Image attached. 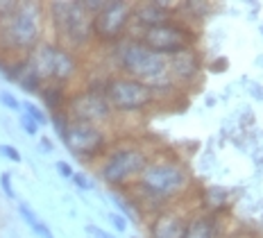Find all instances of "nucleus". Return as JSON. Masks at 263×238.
I'll use <instances>...</instances> for the list:
<instances>
[{
    "label": "nucleus",
    "mask_w": 263,
    "mask_h": 238,
    "mask_svg": "<svg viewBox=\"0 0 263 238\" xmlns=\"http://www.w3.org/2000/svg\"><path fill=\"white\" fill-rule=\"evenodd\" d=\"M191 184L193 179H191L189 168L179 159L152 154L139 181L129 188V195L139 202L141 211L150 218L161 209L182 202Z\"/></svg>",
    "instance_id": "obj_1"
},
{
    "label": "nucleus",
    "mask_w": 263,
    "mask_h": 238,
    "mask_svg": "<svg viewBox=\"0 0 263 238\" xmlns=\"http://www.w3.org/2000/svg\"><path fill=\"white\" fill-rule=\"evenodd\" d=\"M46 3L0 0V57H27L46 41Z\"/></svg>",
    "instance_id": "obj_2"
},
{
    "label": "nucleus",
    "mask_w": 263,
    "mask_h": 238,
    "mask_svg": "<svg viewBox=\"0 0 263 238\" xmlns=\"http://www.w3.org/2000/svg\"><path fill=\"white\" fill-rule=\"evenodd\" d=\"M109 59H111L114 73L132 77L141 84L150 86L157 93V100H168L177 88L173 86L171 75H168V57L141 43L136 36H125L116 46L109 48Z\"/></svg>",
    "instance_id": "obj_3"
},
{
    "label": "nucleus",
    "mask_w": 263,
    "mask_h": 238,
    "mask_svg": "<svg viewBox=\"0 0 263 238\" xmlns=\"http://www.w3.org/2000/svg\"><path fill=\"white\" fill-rule=\"evenodd\" d=\"M150 159L152 150L143 143H111L105 157L96 163L98 179L105 181L111 191H129L139 181Z\"/></svg>",
    "instance_id": "obj_4"
},
{
    "label": "nucleus",
    "mask_w": 263,
    "mask_h": 238,
    "mask_svg": "<svg viewBox=\"0 0 263 238\" xmlns=\"http://www.w3.org/2000/svg\"><path fill=\"white\" fill-rule=\"evenodd\" d=\"M46 19L59 46L73 52H84L93 46V16L84 9L82 0H57L46 3Z\"/></svg>",
    "instance_id": "obj_5"
},
{
    "label": "nucleus",
    "mask_w": 263,
    "mask_h": 238,
    "mask_svg": "<svg viewBox=\"0 0 263 238\" xmlns=\"http://www.w3.org/2000/svg\"><path fill=\"white\" fill-rule=\"evenodd\" d=\"M27 68L34 70L36 77L48 84H64V86H73V82L82 73V59L78 52L68 50V48L59 46L52 39H46L39 46L34 48L30 54L25 57Z\"/></svg>",
    "instance_id": "obj_6"
},
{
    "label": "nucleus",
    "mask_w": 263,
    "mask_h": 238,
    "mask_svg": "<svg viewBox=\"0 0 263 238\" xmlns=\"http://www.w3.org/2000/svg\"><path fill=\"white\" fill-rule=\"evenodd\" d=\"M105 98L114 116H141L150 112L155 104H159L157 93L150 86L118 73L107 75Z\"/></svg>",
    "instance_id": "obj_7"
},
{
    "label": "nucleus",
    "mask_w": 263,
    "mask_h": 238,
    "mask_svg": "<svg viewBox=\"0 0 263 238\" xmlns=\"http://www.w3.org/2000/svg\"><path fill=\"white\" fill-rule=\"evenodd\" d=\"M134 3L127 0H105L102 9L93 14V46L111 48L132 32Z\"/></svg>",
    "instance_id": "obj_8"
},
{
    "label": "nucleus",
    "mask_w": 263,
    "mask_h": 238,
    "mask_svg": "<svg viewBox=\"0 0 263 238\" xmlns=\"http://www.w3.org/2000/svg\"><path fill=\"white\" fill-rule=\"evenodd\" d=\"M129 36H136L150 50L163 54V57H171V54L186 50V48H195L197 39H200V30L179 19H173L163 25L150 27V30L136 32V34H129Z\"/></svg>",
    "instance_id": "obj_9"
},
{
    "label": "nucleus",
    "mask_w": 263,
    "mask_h": 238,
    "mask_svg": "<svg viewBox=\"0 0 263 238\" xmlns=\"http://www.w3.org/2000/svg\"><path fill=\"white\" fill-rule=\"evenodd\" d=\"M62 141L66 150L84 163H98L111 148V136H109L107 127L82 123V120H70Z\"/></svg>",
    "instance_id": "obj_10"
},
{
    "label": "nucleus",
    "mask_w": 263,
    "mask_h": 238,
    "mask_svg": "<svg viewBox=\"0 0 263 238\" xmlns=\"http://www.w3.org/2000/svg\"><path fill=\"white\" fill-rule=\"evenodd\" d=\"M66 112H68L70 120H82V123H93L100 127H107L116 118L105 98V91L102 88H91L86 84L70 91Z\"/></svg>",
    "instance_id": "obj_11"
},
{
    "label": "nucleus",
    "mask_w": 263,
    "mask_h": 238,
    "mask_svg": "<svg viewBox=\"0 0 263 238\" xmlns=\"http://www.w3.org/2000/svg\"><path fill=\"white\" fill-rule=\"evenodd\" d=\"M202 73H204V59H202L197 46L168 57V75L177 91H189V88L197 86L202 82Z\"/></svg>",
    "instance_id": "obj_12"
},
{
    "label": "nucleus",
    "mask_w": 263,
    "mask_h": 238,
    "mask_svg": "<svg viewBox=\"0 0 263 238\" xmlns=\"http://www.w3.org/2000/svg\"><path fill=\"white\" fill-rule=\"evenodd\" d=\"M191 209L184 207V202L171 204L161 209L147 220V238H184L189 229Z\"/></svg>",
    "instance_id": "obj_13"
},
{
    "label": "nucleus",
    "mask_w": 263,
    "mask_h": 238,
    "mask_svg": "<svg viewBox=\"0 0 263 238\" xmlns=\"http://www.w3.org/2000/svg\"><path fill=\"white\" fill-rule=\"evenodd\" d=\"M177 3H163V0H145V3H134V21H132V32H143L150 27L163 25L175 19Z\"/></svg>",
    "instance_id": "obj_14"
},
{
    "label": "nucleus",
    "mask_w": 263,
    "mask_h": 238,
    "mask_svg": "<svg viewBox=\"0 0 263 238\" xmlns=\"http://www.w3.org/2000/svg\"><path fill=\"white\" fill-rule=\"evenodd\" d=\"M184 238H227V215L224 211H197L191 213L189 229Z\"/></svg>",
    "instance_id": "obj_15"
},
{
    "label": "nucleus",
    "mask_w": 263,
    "mask_h": 238,
    "mask_svg": "<svg viewBox=\"0 0 263 238\" xmlns=\"http://www.w3.org/2000/svg\"><path fill=\"white\" fill-rule=\"evenodd\" d=\"M70 91H73L70 86L48 82V84H43V86H41L39 98H41L43 107H46L48 112H50V114H57V112H66V104H68Z\"/></svg>",
    "instance_id": "obj_16"
},
{
    "label": "nucleus",
    "mask_w": 263,
    "mask_h": 238,
    "mask_svg": "<svg viewBox=\"0 0 263 238\" xmlns=\"http://www.w3.org/2000/svg\"><path fill=\"white\" fill-rule=\"evenodd\" d=\"M111 202L116 204V209H118V213L123 215L125 220H132V223H143V218H145V213L141 211V207H139V202L134 200V197L129 195V191H114L111 193Z\"/></svg>",
    "instance_id": "obj_17"
},
{
    "label": "nucleus",
    "mask_w": 263,
    "mask_h": 238,
    "mask_svg": "<svg viewBox=\"0 0 263 238\" xmlns=\"http://www.w3.org/2000/svg\"><path fill=\"white\" fill-rule=\"evenodd\" d=\"M18 215H21V220H23V223L32 229V234H34V236H39V238H54L52 229L43 223V220L39 218V213H36L30 204L18 202Z\"/></svg>",
    "instance_id": "obj_18"
},
{
    "label": "nucleus",
    "mask_w": 263,
    "mask_h": 238,
    "mask_svg": "<svg viewBox=\"0 0 263 238\" xmlns=\"http://www.w3.org/2000/svg\"><path fill=\"white\" fill-rule=\"evenodd\" d=\"M202 211H224V204H227V195L229 193L224 191L222 186H209L204 188V193H202Z\"/></svg>",
    "instance_id": "obj_19"
},
{
    "label": "nucleus",
    "mask_w": 263,
    "mask_h": 238,
    "mask_svg": "<svg viewBox=\"0 0 263 238\" xmlns=\"http://www.w3.org/2000/svg\"><path fill=\"white\" fill-rule=\"evenodd\" d=\"M25 70V57H0V73L5 80L9 82H18V77Z\"/></svg>",
    "instance_id": "obj_20"
},
{
    "label": "nucleus",
    "mask_w": 263,
    "mask_h": 238,
    "mask_svg": "<svg viewBox=\"0 0 263 238\" xmlns=\"http://www.w3.org/2000/svg\"><path fill=\"white\" fill-rule=\"evenodd\" d=\"M21 88H23L25 93H36L39 96V91H41V86H43V82L36 77L34 70H30L27 68V62H25V70H23V75L18 77V82H16Z\"/></svg>",
    "instance_id": "obj_21"
},
{
    "label": "nucleus",
    "mask_w": 263,
    "mask_h": 238,
    "mask_svg": "<svg viewBox=\"0 0 263 238\" xmlns=\"http://www.w3.org/2000/svg\"><path fill=\"white\" fill-rule=\"evenodd\" d=\"M21 114L30 116V118L34 120V123L39 125V127L48 125V114H46V109H43V107H39V104H34V102H30V100L21 102Z\"/></svg>",
    "instance_id": "obj_22"
},
{
    "label": "nucleus",
    "mask_w": 263,
    "mask_h": 238,
    "mask_svg": "<svg viewBox=\"0 0 263 238\" xmlns=\"http://www.w3.org/2000/svg\"><path fill=\"white\" fill-rule=\"evenodd\" d=\"M48 120H50V123H52L54 132H57V136H59V138H64L66 130H68V125H70V116H68V112H57V114H50V116H48Z\"/></svg>",
    "instance_id": "obj_23"
},
{
    "label": "nucleus",
    "mask_w": 263,
    "mask_h": 238,
    "mask_svg": "<svg viewBox=\"0 0 263 238\" xmlns=\"http://www.w3.org/2000/svg\"><path fill=\"white\" fill-rule=\"evenodd\" d=\"M0 104H3L5 109H9V112H21V102H18V98H16L14 93L5 91V88H0Z\"/></svg>",
    "instance_id": "obj_24"
},
{
    "label": "nucleus",
    "mask_w": 263,
    "mask_h": 238,
    "mask_svg": "<svg viewBox=\"0 0 263 238\" xmlns=\"http://www.w3.org/2000/svg\"><path fill=\"white\" fill-rule=\"evenodd\" d=\"M84 231H86V236L89 238H118L116 234H111L109 229H105V227H100V225H86L84 227Z\"/></svg>",
    "instance_id": "obj_25"
},
{
    "label": "nucleus",
    "mask_w": 263,
    "mask_h": 238,
    "mask_svg": "<svg viewBox=\"0 0 263 238\" xmlns=\"http://www.w3.org/2000/svg\"><path fill=\"white\" fill-rule=\"evenodd\" d=\"M0 154H3L7 161H12V163H21V161H23L21 152L16 150L14 145H9V143H0Z\"/></svg>",
    "instance_id": "obj_26"
},
{
    "label": "nucleus",
    "mask_w": 263,
    "mask_h": 238,
    "mask_svg": "<svg viewBox=\"0 0 263 238\" xmlns=\"http://www.w3.org/2000/svg\"><path fill=\"white\" fill-rule=\"evenodd\" d=\"M0 188H3V193L7 195V200H16V191H14L12 175L9 173H0Z\"/></svg>",
    "instance_id": "obj_27"
},
{
    "label": "nucleus",
    "mask_w": 263,
    "mask_h": 238,
    "mask_svg": "<svg viewBox=\"0 0 263 238\" xmlns=\"http://www.w3.org/2000/svg\"><path fill=\"white\" fill-rule=\"evenodd\" d=\"M21 130H23L25 132V134L27 136H36V134H39V130H41V127L39 125H36L34 123V120H32L30 118V116H25V114H21Z\"/></svg>",
    "instance_id": "obj_28"
},
{
    "label": "nucleus",
    "mask_w": 263,
    "mask_h": 238,
    "mask_svg": "<svg viewBox=\"0 0 263 238\" xmlns=\"http://www.w3.org/2000/svg\"><path fill=\"white\" fill-rule=\"evenodd\" d=\"M107 220L111 223V227L118 231V234H125L127 231V220L123 218L118 211H114V213H107Z\"/></svg>",
    "instance_id": "obj_29"
},
{
    "label": "nucleus",
    "mask_w": 263,
    "mask_h": 238,
    "mask_svg": "<svg viewBox=\"0 0 263 238\" xmlns=\"http://www.w3.org/2000/svg\"><path fill=\"white\" fill-rule=\"evenodd\" d=\"M70 181H73V184L78 186L80 191H91V188H93V181H91L84 173H73V177H70Z\"/></svg>",
    "instance_id": "obj_30"
},
{
    "label": "nucleus",
    "mask_w": 263,
    "mask_h": 238,
    "mask_svg": "<svg viewBox=\"0 0 263 238\" xmlns=\"http://www.w3.org/2000/svg\"><path fill=\"white\" fill-rule=\"evenodd\" d=\"M54 168H57V173L62 175L64 179H70V177H73V173H75L73 166H70L68 161H57V163H54Z\"/></svg>",
    "instance_id": "obj_31"
},
{
    "label": "nucleus",
    "mask_w": 263,
    "mask_h": 238,
    "mask_svg": "<svg viewBox=\"0 0 263 238\" xmlns=\"http://www.w3.org/2000/svg\"><path fill=\"white\" fill-rule=\"evenodd\" d=\"M39 148H41V150H43V152H52V150H54L52 141H50V138H46V136H43V138H41V141H39Z\"/></svg>",
    "instance_id": "obj_32"
},
{
    "label": "nucleus",
    "mask_w": 263,
    "mask_h": 238,
    "mask_svg": "<svg viewBox=\"0 0 263 238\" xmlns=\"http://www.w3.org/2000/svg\"><path fill=\"white\" fill-rule=\"evenodd\" d=\"M229 238H256V236H252V234H236V236H229Z\"/></svg>",
    "instance_id": "obj_33"
},
{
    "label": "nucleus",
    "mask_w": 263,
    "mask_h": 238,
    "mask_svg": "<svg viewBox=\"0 0 263 238\" xmlns=\"http://www.w3.org/2000/svg\"><path fill=\"white\" fill-rule=\"evenodd\" d=\"M132 238H141V236H132Z\"/></svg>",
    "instance_id": "obj_34"
}]
</instances>
